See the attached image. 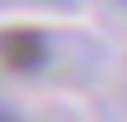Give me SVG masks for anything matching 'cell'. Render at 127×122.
<instances>
[{"label": "cell", "instance_id": "obj_3", "mask_svg": "<svg viewBox=\"0 0 127 122\" xmlns=\"http://www.w3.org/2000/svg\"><path fill=\"white\" fill-rule=\"evenodd\" d=\"M54 5H73V0H54Z\"/></svg>", "mask_w": 127, "mask_h": 122}, {"label": "cell", "instance_id": "obj_2", "mask_svg": "<svg viewBox=\"0 0 127 122\" xmlns=\"http://www.w3.org/2000/svg\"><path fill=\"white\" fill-rule=\"evenodd\" d=\"M0 122H25V112H20L15 103H5V98H0Z\"/></svg>", "mask_w": 127, "mask_h": 122}, {"label": "cell", "instance_id": "obj_4", "mask_svg": "<svg viewBox=\"0 0 127 122\" xmlns=\"http://www.w3.org/2000/svg\"><path fill=\"white\" fill-rule=\"evenodd\" d=\"M117 5H122V10H127V0H117Z\"/></svg>", "mask_w": 127, "mask_h": 122}, {"label": "cell", "instance_id": "obj_1", "mask_svg": "<svg viewBox=\"0 0 127 122\" xmlns=\"http://www.w3.org/2000/svg\"><path fill=\"white\" fill-rule=\"evenodd\" d=\"M49 59H54V39L44 30H34V25H10V30H0V68L5 73H44Z\"/></svg>", "mask_w": 127, "mask_h": 122}]
</instances>
